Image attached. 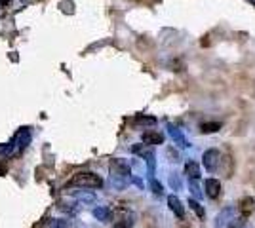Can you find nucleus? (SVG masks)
<instances>
[{"label": "nucleus", "mask_w": 255, "mask_h": 228, "mask_svg": "<svg viewBox=\"0 0 255 228\" xmlns=\"http://www.w3.org/2000/svg\"><path fill=\"white\" fill-rule=\"evenodd\" d=\"M131 179V169L128 162H124L122 158H117L111 162V183L117 188H124Z\"/></svg>", "instance_id": "nucleus-1"}, {"label": "nucleus", "mask_w": 255, "mask_h": 228, "mask_svg": "<svg viewBox=\"0 0 255 228\" xmlns=\"http://www.w3.org/2000/svg\"><path fill=\"white\" fill-rule=\"evenodd\" d=\"M71 185L78 186V188H101L103 179L97 173H92V171H80L71 179Z\"/></svg>", "instance_id": "nucleus-2"}, {"label": "nucleus", "mask_w": 255, "mask_h": 228, "mask_svg": "<svg viewBox=\"0 0 255 228\" xmlns=\"http://www.w3.org/2000/svg\"><path fill=\"white\" fill-rule=\"evenodd\" d=\"M111 223L117 228H131L135 225V215H133V211H129L128 207H118V209L113 211Z\"/></svg>", "instance_id": "nucleus-3"}, {"label": "nucleus", "mask_w": 255, "mask_h": 228, "mask_svg": "<svg viewBox=\"0 0 255 228\" xmlns=\"http://www.w3.org/2000/svg\"><path fill=\"white\" fill-rule=\"evenodd\" d=\"M131 152L141 156V158L147 162L149 175L152 177V175H154V169H156V156H154V151L150 149L149 145H133V147H131Z\"/></svg>", "instance_id": "nucleus-4"}, {"label": "nucleus", "mask_w": 255, "mask_h": 228, "mask_svg": "<svg viewBox=\"0 0 255 228\" xmlns=\"http://www.w3.org/2000/svg\"><path fill=\"white\" fill-rule=\"evenodd\" d=\"M202 163L208 173H215V171L219 169V165H221V152L217 151V149L206 151L202 156Z\"/></svg>", "instance_id": "nucleus-5"}, {"label": "nucleus", "mask_w": 255, "mask_h": 228, "mask_svg": "<svg viewBox=\"0 0 255 228\" xmlns=\"http://www.w3.org/2000/svg\"><path fill=\"white\" fill-rule=\"evenodd\" d=\"M168 131H170V137L173 139V143H175L177 147H181V149H189V147H191L189 141H187V137L183 135V131H181L179 128H175V126L168 124Z\"/></svg>", "instance_id": "nucleus-6"}, {"label": "nucleus", "mask_w": 255, "mask_h": 228, "mask_svg": "<svg viewBox=\"0 0 255 228\" xmlns=\"http://www.w3.org/2000/svg\"><path fill=\"white\" fill-rule=\"evenodd\" d=\"M204 188H206V196L212 198V200H217L219 194H221V183L217 179H208L204 183Z\"/></svg>", "instance_id": "nucleus-7"}, {"label": "nucleus", "mask_w": 255, "mask_h": 228, "mask_svg": "<svg viewBox=\"0 0 255 228\" xmlns=\"http://www.w3.org/2000/svg\"><path fill=\"white\" fill-rule=\"evenodd\" d=\"M13 143H15V149H17V151H23V149L31 143V130H29V128L19 130L17 135H15V139H13Z\"/></svg>", "instance_id": "nucleus-8"}, {"label": "nucleus", "mask_w": 255, "mask_h": 228, "mask_svg": "<svg viewBox=\"0 0 255 228\" xmlns=\"http://www.w3.org/2000/svg\"><path fill=\"white\" fill-rule=\"evenodd\" d=\"M168 206H170V209L173 211V215H175V217H179V219L185 217V207H183L181 200L175 194L168 196Z\"/></svg>", "instance_id": "nucleus-9"}, {"label": "nucleus", "mask_w": 255, "mask_h": 228, "mask_svg": "<svg viewBox=\"0 0 255 228\" xmlns=\"http://www.w3.org/2000/svg\"><path fill=\"white\" fill-rule=\"evenodd\" d=\"M141 139H143L145 145L154 147V145H162V143H164V135H162L160 131H145Z\"/></svg>", "instance_id": "nucleus-10"}, {"label": "nucleus", "mask_w": 255, "mask_h": 228, "mask_svg": "<svg viewBox=\"0 0 255 228\" xmlns=\"http://www.w3.org/2000/svg\"><path fill=\"white\" fill-rule=\"evenodd\" d=\"M238 209H240V217L248 219L255 211V200L248 196V198H244V200L240 202V207H238Z\"/></svg>", "instance_id": "nucleus-11"}, {"label": "nucleus", "mask_w": 255, "mask_h": 228, "mask_svg": "<svg viewBox=\"0 0 255 228\" xmlns=\"http://www.w3.org/2000/svg\"><path fill=\"white\" fill-rule=\"evenodd\" d=\"M185 175H187L191 181H198V179H200V167H198V163L189 160V162L185 163Z\"/></svg>", "instance_id": "nucleus-12"}, {"label": "nucleus", "mask_w": 255, "mask_h": 228, "mask_svg": "<svg viewBox=\"0 0 255 228\" xmlns=\"http://www.w3.org/2000/svg\"><path fill=\"white\" fill-rule=\"evenodd\" d=\"M94 217L97 221H101V223H107V221H111V217H113V209L107 206H99L94 209Z\"/></svg>", "instance_id": "nucleus-13"}, {"label": "nucleus", "mask_w": 255, "mask_h": 228, "mask_svg": "<svg viewBox=\"0 0 255 228\" xmlns=\"http://www.w3.org/2000/svg\"><path fill=\"white\" fill-rule=\"evenodd\" d=\"M71 227V221L67 219H46L40 228H69Z\"/></svg>", "instance_id": "nucleus-14"}, {"label": "nucleus", "mask_w": 255, "mask_h": 228, "mask_svg": "<svg viewBox=\"0 0 255 228\" xmlns=\"http://www.w3.org/2000/svg\"><path fill=\"white\" fill-rule=\"evenodd\" d=\"M189 206H191V209L194 211V213H196V217L204 219L206 211H204V207L200 206V202H198V200H194V198H189Z\"/></svg>", "instance_id": "nucleus-15"}, {"label": "nucleus", "mask_w": 255, "mask_h": 228, "mask_svg": "<svg viewBox=\"0 0 255 228\" xmlns=\"http://www.w3.org/2000/svg\"><path fill=\"white\" fill-rule=\"evenodd\" d=\"M231 215H234V209L233 207H229V209H225L223 213H219V217H217V227H223V225H229V221L227 219L231 217Z\"/></svg>", "instance_id": "nucleus-16"}, {"label": "nucleus", "mask_w": 255, "mask_h": 228, "mask_svg": "<svg viewBox=\"0 0 255 228\" xmlns=\"http://www.w3.org/2000/svg\"><path fill=\"white\" fill-rule=\"evenodd\" d=\"M221 130V124L219 122H210V124H202L200 126V131L202 133H215V131Z\"/></svg>", "instance_id": "nucleus-17"}, {"label": "nucleus", "mask_w": 255, "mask_h": 228, "mask_svg": "<svg viewBox=\"0 0 255 228\" xmlns=\"http://www.w3.org/2000/svg\"><path fill=\"white\" fill-rule=\"evenodd\" d=\"M150 188H152V194L154 196H162L164 194V188H162V185H160L158 181H156V179H154V177H150Z\"/></svg>", "instance_id": "nucleus-18"}, {"label": "nucleus", "mask_w": 255, "mask_h": 228, "mask_svg": "<svg viewBox=\"0 0 255 228\" xmlns=\"http://www.w3.org/2000/svg\"><path fill=\"white\" fill-rule=\"evenodd\" d=\"M189 188L194 194V198H202V192H200V186H198V181H189Z\"/></svg>", "instance_id": "nucleus-19"}, {"label": "nucleus", "mask_w": 255, "mask_h": 228, "mask_svg": "<svg viewBox=\"0 0 255 228\" xmlns=\"http://www.w3.org/2000/svg\"><path fill=\"white\" fill-rule=\"evenodd\" d=\"M244 217H234L229 225H227V228H244Z\"/></svg>", "instance_id": "nucleus-20"}, {"label": "nucleus", "mask_w": 255, "mask_h": 228, "mask_svg": "<svg viewBox=\"0 0 255 228\" xmlns=\"http://www.w3.org/2000/svg\"><path fill=\"white\" fill-rule=\"evenodd\" d=\"M76 200H82V202H94V200H96V196L94 194H88V192H84V190H82V192H76Z\"/></svg>", "instance_id": "nucleus-21"}, {"label": "nucleus", "mask_w": 255, "mask_h": 228, "mask_svg": "<svg viewBox=\"0 0 255 228\" xmlns=\"http://www.w3.org/2000/svg\"><path fill=\"white\" fill-rule=\"evenodd\" d=\"M137 122H141V124H154L156 118H152V116H137Z\"/></svg>", "instance_id": "nucleus-22"}, {"label": "nucleus", "mask_w": 255, "mask_h": 228, "mask_svg": "<svg viewBox=\"0 0 255 228\" xmlns=\"http://www.w3.org/2000/svg\"><path fill=\"white\" fill-rule=\"evenodd\" d=\"M170 185L173 186V188H177V190H179V188H181V181L177 179V177H171V179H170Z\"/></svg>", "instance_id": "nucleus-23"}, {"label": "nucleus", "mask_w": 255, "mask_h": 228, "mask_svg": "<svg viewBox=\"0 0 255 228\" xmlns=\"http://www.w3.org/2000/svg\"><path fill=\"white\" fill-rule=\"evenodd\" d=\"M11 0H0V6H6V4H10Z\"/></svg>", "instance_id": "nucleus-24"}, {"label": "nucleus", "mask_w": 255, "mask_h": 228, "mask_svg": "<svg viewBox=\"0 0 255 228\" xmlns=\"http://www.w3.org/2000/svg\"><path fill=\"white\" fill-rule=\"evenodd\" d=\"M248 2H250V4H254V6H255V0H248Z\"/></svg>", "instance_id": "nucleus-25"}, {"label": "nucleus", "mask_w": 255, "mask_h": 228, "mask_svg": "<svg viewBox=\"0 0 255 228\" xmlns=\"http://www.w3.org/2000/svg\"><path fill=\"white\" fill-rule=\"evenodd\" d=\"M0 173H4V167H0Z\"/></svg>", "instance_id": "nucleus-26"}]
</instances>
